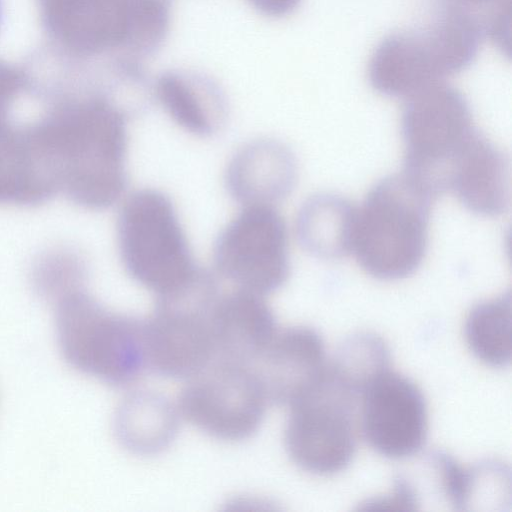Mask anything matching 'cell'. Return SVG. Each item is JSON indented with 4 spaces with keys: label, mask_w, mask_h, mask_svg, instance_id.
Masks as SVG:
<instances>
[{
    "label": "cell",
    "mask_w": 512,
    "mask_h": 512,
    "mask_svg": "<svg viewBox=\"0 0 512 512\" xmlns=\"http://www.w3.org/2000/svg\"><path fill=\"white\" fill-rule=\"evenodd\" d=\"M57 193L89 209L113 205L126 187V116L106 101L55 113L34 124Z\"/></svg>",
    "instance_id": "6da1fadb"
},
{
    "label": "cell",
    "mask_w": 512,
    "mask_h": 512,
    "mask_svg": "<svg viewBox=\"0 0 512 512\" xmlns=\"http://www.w3.org/2000/svg\"><path fill=\"white\" fill-rule=\"evenodd\" d=\"M484 32L466 8L444 7L422 27L386 37L369 62V81L379 93L409 97L467 68L476 58Z\"/></svg>",
    "instance_id": "7a4b0ae2"
},
{
    "label": "cell",
    "mask_w": 512,
    "mask_h": 512,
    "mask_svg": "<svg viewBox=\"0 0 512 512\" xmlns=\"http://www.w3.org/2000/svg\"><path fill=\"white\" fill-rule=\"evenodd\" d=\"M433 197L408 175L379 181L357 209L353 249L359 265L381 280L413 274L427 246Z\"/></svg>",
    "instance_id": "3957f363"
},
{
    "label": "cell",
    "mask_w": 512,
    "mask_h": 512,
    "mask_svg": "<svg viewBox=\"0 0 512 512\" xmlns=\"http://www.w3.org/2000/svg\"><path fill=\"white\" fill-rule=\"evenodd\" d=\"M405 174L433 198L450 192L481 133L456 88L438 82L407 97L402 113Z\"/></svg>",
    "instance_id": "277c9868"
},
{
    "label": "cell",
    "mask_w": 512,
    "mask_h": 512,
    "mask_svg": "<svg viewBox=\"0 0 512 512\" xmlns=\"http://www.w3.org/2000/svg\"><path fill=\"white\" fill-rule=\"evenodd\" d=\"M55 320L60 350L78 371L124 387L147 370L143 321L109 310L82 289L57 301Z\"/></svg>",
    "instance_id": "5b68a950"
},
{
    "label": "cell",
    "mask_w": 512,
    "mask_h": 512,
    "mask_svg": "<svg viewBox=\"0 0 512 512\" xmlns=\"http://www.w3.org/2000/svg\"><path fill=\"white\" fill-rule=\"evenodd\" d=\"M117 241L129 276L156 296L182 287L199 268L172 201L156 189L127 197L118 214Z\"/></svg>",
    "instance_id": "8992f818"
},
{
    "label": "cell",
    "mask_w": 512,
    "mask_h": 512,
    "mask_svg": "<svg viewBox=\"0 0 512 512\" xmlns=\"http://www.w3.org/2000/svg\"><path fill=\"white\" fill-rule=\"evenodd\" d=\"M220 295L214 275L199 268L185 285L157 296L143 321L147 370L188 380L215 360L212 314Z\"/></svg>",
    "instance_id": "52a82bcc"
},
{
    "label": "cell",
    "mask_w": 512,
    "mask_h": 512,
    "mask_svg": "<svg viewBox=\"0 0 512 512\" xmlns=\"http://www.w3.org/2000/svg\"><path fill=\"white\" fill-rule=\"evenodd\" d=\"M359 397L327 366L323 376L289 406L285 446L299 467L329 475L350 463L357 444Z\"/></svg>",
    "instance_id": "ba28073f"
},
{
    "label": "cell",
    "mask_w": 512,
    "mask_h": 512,
    "mask_svg": "<svg viewBox=\"0 0 512 512\" xmlns=\"http://www.w3.org/2000/svg\"><path fill=\"white\" fill-rule=\"evenodd\" d=\"M267 398L250 364L215 359L180 392V416L205 434L237 442L262 424Z\"/></svg>",
    "instance_id": "9c48e42d"
},
{
    "label": "cell",
    "mask_w": 512,
    "mask_h": 512,
    "mask_svg": "<svg viewBox=\"0 0 512 512\" xmlns=\"http://www.w3.org/2000/svg\"><path fill=\"white\" fill-rule=\"evenodd\" d=\"M213 259L239 289L263 296L278 290L290 269L282 217L272 206H244L217 237Z\"/></svg>",
    "instance_id": "30bf717a"
},
{
    "label": "cell",
    "mask_w": 512,
    "mask_h": 512,
    "mask_svg": "<svg viewBox=\"0 0 512 512\" xmlns=\"http://www.w3.org/2000/svg\"><path fill=\"white\" fill-rule=\"evenodd\" d=\"M361 397L362 433L375 451L401 459L421 450L427 435V407L411 380L388 370Z\"/></svg>",
    "instance_id": "8fae6325"
},
{
    "label": "cell",
    "mask_w": 512,
    "mask_h": 512,
    "mask_svg": "<svg viewBox=\"0 0 512 512\" xmlns=\"http://www.w3.org/2000/svg\"><path fill=\"white\" fill-rule=\"evenodd\" d=\"M268 403L291 406L324 374V342L317 331L305 326L277 330L250 364Z\"/></svg>",
    "instance_id": "7c38bea8"
},
{
    "label": "cell",
    "mask_w": 512,
    "mask_h": 512,
    "mask_svg": "<svg viewBox=\"0 0 512 512\" xmlns=\"http://www.w3.org/2000/svg\"><path fill=\"white\" fill-rule=\"evenodd\" d=\"M295 157L284 144L259 139L243 145L229 161L225 182L243 206H272L287 197L296 181Z\"/></svg>",
    "instance_id": "4fadbf2b"
},
{
    "label": "cell",
    "mask_w": 512,
    "mask_h": 512,
    "mask_svg": "<svg viewBox=\"0 0 512 512\" xmlns=\"http://www.w3.org/2000/svg\"><path fill=\"white\" fill-rule=\"evenodd\" d=\"M277 330L263 295L239 288L221 294L212 314L215 359L252 364Z\"/></svg>",
    "instance_id": "5bb4252c"
},
{
    "label": "cell",
    "mask_w": 512,
    "mask_h": 512,
    "mask_svg": "<svg viewBox=\"0 0 512 512\" xmlns=\"http://www.w3.org/2000/svg\"><path fill=\"white\" fill-rule=\"evenodd\" d=\"M179 416L177 405L162 394L136 391L126 396L117 409L116 436L130 452L154 455L174 440Z\"/></svg>",
    "instance_id": "9a60e30c"
},
{
    "label": "cell",
    "mask_w": 512,
    "mask_h": 512,
    "mask_svg": "<svg viewBox=\"0 0 512 512\" xmlns=\"http://www.w3.org/2000/svg\"><path fill=\"white\" fill-rule=\"evenodd\" d=\"M54 195L28 127L0 124V204L34 205Z\"/></svg>",
    "instance_id": "2e32d148"
},
{
    "label": "cell",
    "mask_w": 512,
    "mask_h": 512,
    "mask_svg": "<svg viewBox=\"0 0 512 512\" xmlns=\"http://www.w3.org/2000/svg\"><path fill=\"white\" fill-rule=\"evenodd\" d=\"M357 208L330 194L309 198L296 220L300 245L312 255L334 259L352 252Z\"/></svg>",
    "instance_id": "e0dca14e"
},
{
    "label": "cell",
    "mask_w": 512,
    "mask_h": 512,
    "mask_svg": "<svg viewBox=\"0 0 512 512\" xmlns=\"http://www.w3.org/2000/svg\"><path fill=\"white\" fill-rule=\"evenodd\" d=\"M155 88L162 107L185 131L208 137L220 129L225 107L215 88L198 84L177 72L162 74Z\"/></svg>",
    "instance_id": "ac0fdd59"
},
{
    "label": "cell",
    "mask_w": 512,
    "mask_h": 512,
    "mask_svg": "<svg viewBox=\"0 0 512 512\" xmlns=\"http://www.w3.org/2000/svg\"><path fill=\"white\" fill-rule=\"evenodd\" d=\"M465 338L473 354L485 364L500 368L510 364V291L472 308L465 323Z\"/></svg>",
    "instance_id": "d6986e66"
},
{
    "label": "cell",
    "mask_w": 512,
    "mask_h": 512,
    "mask_svg": "<svg viewBox=\"0 0 512 512\" xmlns=\"http://www.w3.org/2000/svg\"><path fill=\"white\" fill-rule=\"evenodd\" d=\"M390 353L386 343L371 333H358L347 338L338 348L331 372L353 392L364 390L389 370Z\"/></svg>",
    "instance_id": "ffe728a7"
},
{
    "label": "cell",
    "mask_w": 512,
    "mask_h": 512,
    "mask_svg": "<svg viewBox=\"0 0 512 512\" xmlns=\"http://www.w3.org/2000/svg\"><path fill=\"white\" fill-rule=\"evenodd\" d=\"M465 510L472 504H505L510 497V473L502 463L484 462L467 469Z\"/></svg>",
    "instance_id": "44dd1931"
},
{
    "label": "cell",
    "mask_w": 512,
    "mask_h": 512,
    "mask_svg": "<svg viewBox=\"0 0 512 512\" xmlns=\"http://www.w3.org/2000/svg\"><path fill=\"white\" fill-rule=\"evenodd\" d=\"M84 277V267L78 259L53 258L37 267L35 284L42 295L58 301L66 294L82 289Z\"/></svg>",
    "instance_id": "7402d4cb"
},
{
    "label": "cell",
    "mask_w": 512,
    "mask_h": 512,
    "mask_svg": "<svg viewBox=\"0 0 512 512\" xmlns=\"http://www.w3.org/2000/svg\"><path fill=\"white\" fill-rule=\"evenodd\" d=\"M482 23L483 32L487 34L499 49L509 52L510 37V0H504L493 8Z\"/></svg>",
    "instance_id": "603a6c76"
},
{
    "label": "cell",
    "mask_w": 512,
    "mask_h": 512,
    "mask_svg": "<svg viewBox=\"0 0 512 512\" xmlns=\"http://www.w3.org/2000/svg\"><path fill=\"white\" fill-rule=\"evenodd\" d=\"M254 8L268 16H285L295 10L301 0H248Z\"/></svg>",
    "instance_id": "cb8c5ba5"
},
{
    "label": "cell",
    "mask_w": 512,
    "mask_h": 512,
    "mask_svg": "<svg viewBox=\"0 0 512 512\" xmlns=\"http://www.w3.org/2000/svg\"><path fill=\"white\" fill-rule=\"evenodd\" d=\"M457 6L462 8H470V7H494L501 3L504 0H454Z\"/></svg>",
    "instance_id": "d4e9b609"
}]
</instances>
